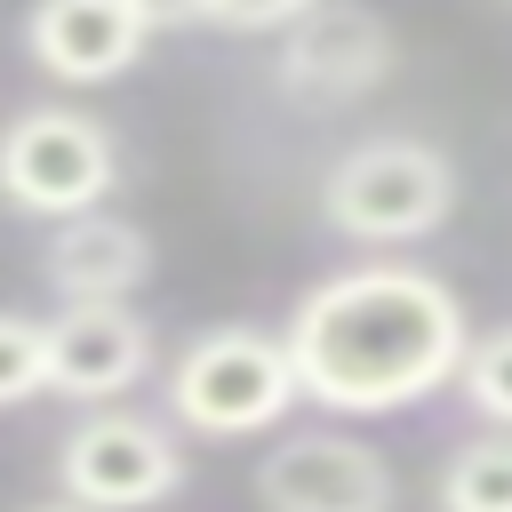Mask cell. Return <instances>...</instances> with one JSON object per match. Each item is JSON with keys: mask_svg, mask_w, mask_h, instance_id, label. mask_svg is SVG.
Returning <instances> with one entry per match:
<instances>
[{"mask_svg": "<svg viewBox=\"0 0 512 512\" xmlns=\"http://www.w3.org/2000/svg\"><path fill=\"white\" fill-rule=\"evenodd\" d=\"M280 344L304 400L336 416H400L456 384L472 320L464 296L424 264H352L296 296Z\"/></svg>", "mask_w": 512, "mask_h": 512, "instance_id": "1", "label": "cell"}, {"mask_svg": "<svg viewBox=\"0 0 512 512\" xmlns=\"http://www.w3.org/2000/svg\"><path fill=\"white\" fill-rule=\"evenodd\" d=\"M320 216H328V232H344L360 248L432 240L456 216V160L424 136H360L328 160Z\"/></svg>", "mask_w": 512, "mask_h": 512, "instance_id": "2", "label": "cell"}, {"mask_svg": "<svg viewBox=\"0 0 512 512\" xmlns=\"http://www.w3.org/2000/svg\"><path fill=\"white\" fill-rule=\"evenodd\" d=\"M296 368H288V344L264 336V328H208L176 352L168 368V408L176 424H192L200 440H248V432H272L288 408H296Z\"/></svg>", "mask_w": 512, "mask_h": 512, "instance_id": "3", "label": "cell"}, {"mask_svg": "<svg viewBox=\"0 0 512 512\" xmlns=\"http://www.w3.org/2000/svg\"><path fill=\"white\" fill-rule=\"evenodd\" d=\"M120 184V144L96 112L80 104H24L0 128V192L24 216H88L104 208V192Z\"/></svg>", "mask_w": 512, "mask_h": 512, "instance_id": "4", "label": "cell"}, {"mask_svg": "<svg viewBox=\"0 0 512 512\" xmlns=\"http://www.w3.org/2000/svg\"><path fill=\"white\" fill-rule=\"evenodd\" d=\"M56 480H64V504H80V512H144V504H168L184 488V448L152 416L96 408L88 424L64 432Z\"/></svg>", "mask_w": 512, "mask_h": 512, "instance_id": "5", "label": "cell"}, {"mask_svg": "<svg viewBox=\"0 0 512 512\" xmlns=\"http://www.w3.org/2000/svg\"><path fill=\"white\" fill-rule=\"evenodd\" d=\"M400 48H392V24L360 0H320L304 24L280 32V56H272V88L304 112H344L360 96H376L392 80Z\"/></svg>", "mask_w": 512, "mask_h": 512, "instance_id": "6", "label": "cell"}, {"mask_svg": "<svg viewBox=\"0 0 512 512\" xmlns=\"http://www.w3.org/2000/svg\"><path fill=\"white\" fill-rule=\"evenodd\" d=\"M264 512H392V464L352 432H288L256 464Z\"/></svg>", "mask_w": 512, "mask_h": 512, "instance_id": "7", "label": "cell"}, {"mask_svg": "<svg viewBox=\"0 0 512 512\" xmlns=\"http://www.w3.org/2000/svg\"><path fill=\"white\" fill-rule=\"evenodd\" d=\"M144 40H152V24H144L136 0H32V16H24L32 64L48 80H64V88L120 80L144 56Z\"/></svg>", "mask_w": 512, "mask_h": 512, "instance_id": "8", "label": "cell"}, {"mask_svg": "<svg viewBox=\"0 0 512 512\" xmlns=\"http://www.w3.org/2000/svg\"><path fill=\"white\" fill-rule=\"evenodd\" d=\"M48 328V392L64 400H120L152 368V328L128 304H64Z\"/></svg>", "mask_w": 512, "mask_h": 512, "instance_id": "9", "label": "cell"}, {"mask_svg": "<svg viewBox=\"0 0 512 512\" xmlns=\"http://www.w3.org/2000/svg\"><path fill=\"white\" fill-rule=\"evenodd\" d=\"M40 272L64 304H128L152 280V240H144V224L112 216V208H88V216H64L48 232Z\"/></svg>", "mask_w": 512, "mask_h": 512, "instance_id": "10", "label": "cell"}, {"mask_svg": "<svg viewBox=\"0 0 512 512\" xmlns=\"http://www.w3.org/2000/svg\"><path fill=\"white\" fill-rule=\"evenodd\" d=\"M440 512H512V432H480L440 464Z\"/></svg>", "mask_w": 512, "mask_h": 512, "instance_id": "11", "label": "cell"}, {"mask_svg": "<svg viewBox=\"0 0 512 512\" xmlns=\"http://www.w3.org/2000/svg\"><path fill=\"white\" fill-rule=\"evenodd\" d=\"M456 392L472 400V416H488V424L512 432V320L488 328V336H472V352L456 368Z\"/></svg>", "mask_w": 512, "mask_h": 512, "instance_id": "12", "label": "cell"}, {"mask_svg": "<svg viewBox=\"0 0 512 512\" xmlns=\"http://www.w3.org/2000/svg\"><path fill=\"white\" fill-rule=\"evenodd\" d=\"M48 392V328L24 312H0V408H24Z\"/></svg>", "mask_w": 512, "mask_h": 512, "instance_id": "13", "label": "cell"}, {"mask_svg": "<svg viewBox=\"0 0 512 512\" xmlns=\"http://www.w3.org/2000/svg\"><path fill=\"white\" fill-rule=\"evenodd\" d=\"M320 0H208L200 8V24H216V32H288V24H304Z\"/></svg>", "mask_w": 512, "mask_h": 512, "instance_id": "14", "label": "cell"}, {"mask_svg": "<svg viewBox=\"0 0 512 512\" xmlns=\"http://www.w3.org/2000/svg\"><path fill=\"white\" fill-rule=\"evenodd\" d=\"M136 8H144V24H152V32H176V24H200V8H208V0H136Z\"/></svg>", "mask_w": 512, "mask_h": 512, "instance_id": "15", "label": "cell"}, {"mask_svg": "<svg viewBox=\"0 0 512 512\" xmlns=\"http://www.w3.org/2000/svg\"><path fill=\"white\" fill-rule=\"evenodd\" d=\"M32 512H80V504H32Z\"/></svg>", "mask_w": 512, "mask_h": 512, "instance_id": "16", "label": "cell"}]
</instances>
